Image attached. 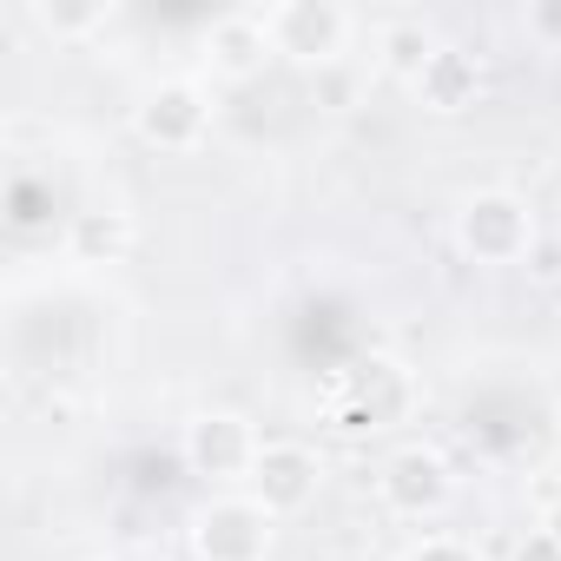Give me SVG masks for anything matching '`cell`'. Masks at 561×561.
Segmentation results:
<instances>
[{
    "mask_svg": "<svg viewBox=\"0 0 561 561\" xmlns=\"http://www.w3.org/2000/svg\"><path fill=\"white\" fill-rule=\"evenodd\" d=\"M541 225H535V205L508 185H476L462 205H456V251L482 271H508L535 251Z\"/></svg>",
    "mask_w": 561,
    "mask_h": 561,
    "instance_id": "1",
    "label": "cell"
},
{
    "mask_svg": "<svg viewBox=\"0 0 561 561\" xmlns=\"http://www.w3.org/2000/svg\"><path fill=\"white\" fill-rule=\"evenodd\" d=\"M271 548H277V515L244 489H218L185 515L192 561H271Z\"/></svg>",
    "mask_w": 561,
    "mask_h": 561,
    "instance_id": "2",
    "label": "cell"
},
{
    "mask_svg": "<svg viewBox=\"0 0 561 561\" xmlns=\"http://www.w3.org/2000/svg\"><path fill=\"white\" fill-rule=\"evenodd\" d=\"M126 126L152 152H198L211 139V126H218V106H211V87L205 80L172 73V80L139 87V100L126 106Z\"/></svg>",
    "mask_w": 561,
    "mask_h": 561,
    "instance_id": "3",
    "label": "cell"
},
{
    "mask_svg": "<svg viewBox=\"0 0 561 561\" xmlns=\"http://www.w3.org/2000/svg\"><path fill=\"white\" fill-rule=\"evenodd\" d=\"M264 27H271L277 60H291L305 73H324V67L351 60V41H357V14L344 0H271Z\"/></svg>",
    "mask_w": 561,
    "mask_h": 561,
    "instance_id": "4",
    "label": "cell"
},
{
    "mask_svg": "<svg viewBox=\"0 0 561 561\" xmlns=\"http://www.w3.org/2000/svg\"><path fill=\"white\" fill-rule=\"evenodd\" d=\"M179 456L198 482L211 489H244L257 456H264V436L244 410H198L185 430H179Z\"/></svg>",
    "mask_w": 561,
    "mask_h": 561,
    "instance_id": "5",
    "label": "cell"
},
{
    "mask_svg": "<svg viewBox=\"0 0 561 561\" xmlns=\"http://www.w3.org/2000/svg\"><path fill=\"white\" fill-rule=\"evenodd\" d=\"M377 502L397 515V522H436L449 515L456 502V469L436 443H397L383 462H377Z\"/></svg>",
    "mask_w": 561,
    "mask_h": 561,
    "instance_id": "6",
    "label": "cell"
},
{
    "mask_svg": "<svg viewBox=\"0 0 561 561\" xmlns=\"http://www.w3.org/2000/svg\"><path fill=\"white\" fill-rule=\"evenodd\" d=\"M416 403V383L397 357H364L337 390H331V430L344 436H364V430H383L397 423L403 410Z\"/></svg>",
    "mask_w": 561,
    "mask_h": 561,
    "instance_id": "7",
    "label": "cell"
},
{
    "mask_svg": "<svg viewBox=\"0 0 561 561\" xmlns=\"http://www.w3.org/2000/svg\"><path fill=\"white\" fill-rule=\"evenodd\" d=\"M318 489H324V456L311 443H298V436H264V456H257L244 495H257L277 522H285V515H305L318 502Z\"/></svg>",
    "mask_w": 561,
    "mask_h": 561,
    "instance_id": "8",
    "label": "cell"
},
{
    "mask_svg": "<svg viewBox=\"0 0 561 561\" xmlns=\"http://www.w3.org/2000/svg\"><path fill=\"white\" fill-rule=\"evenodd\" d=\"M271 60H277L271 27H264V14H251V8L218 14V21L198 34V67H205L218 87H251Z\"/></svg>",
    "mask_w": 561,
    "mask_h": 561,
    "instance_id": "9",
    "label": "cell"
},
{
    "mask_svg": "<svg viewBox=\"0 0 561 561\" xmlns=\"http://www.w3.org/2000/svg\"><path fill=\"white\" fill-rule=\"evenodd\" d=\"M482 93H489V60H482L469 41H443V47L430 54V67L416 73V87H410V100H416L430 119H462V113L482 106Z\"/></svg>",
    "mask_w": 561,
    "mask_h": 561,
    "instance_id": "10",
    "label": "cell"
},
{
    "mask_svg": "<svg viewBox=\"0 0 561 561\" xmlns=\"http://www.w3.org/2000/svg\"><path fill=\"white\" fill-rule=\"evenodd\" d=\"M133 238H139L133 211H119V205H87V211L67 218V238H60V244H67V257H73L80 271H106V264H126Z\"/></svg>",
    "mask_w": 561,
    "mask_h": 561,
    "instance_id": "11",
    "label": "cell"
},
{
    "mask_svg": "<svg viewBox=\"0 0 561 561\" xmlns=\"http://www.w3.org/2000/svg\"><path fill=\"white\" fill-rule=\"evenodd\" d=\"M443 47V34L423 21V14H390V21H377V34H370V54H377V73L383 80H397V87H416V73L430 67V54Z\"/></svg>",
    "mask_w": 561,
    "mask_h": 561,
    "instance_id": "12",
    "label": "cell"
},
{
    "mask_svg": "<svg viewBox=\"0 0 561 561\" xmlns=\"http://www.w3.org/2000/svg\"><path fill=\"white\" fill-rule=\"evenodd\" d=\"M27 27L41 34V41H54V47H80V41H93V34H106L113 21H119V8L113 0H27Z\"/></svg>",
    "mask_w": 561,
    "mask_h": 561,
    "instance_id": "13",
    "label": "cell"
},
{
    "mask_svg": "<svg viewBox=\"0 0 561 561\" xmlns=\"http://www.w3.org/2000/svg\"><path fill=\"white\" fill-rule=\"evenodd\" d=\"M311 93H318V106H324V113H351V106H357V93H364V80L351 73V60H337V67L311 73Z\"/></svg>",
    "mask_w": 561,
    "mask_h": 561,
    "instance_id": "14",
    "label": "cell"
},
{
    "mask_svg": "<svg viewBox=\"0 0 561 561\" xmlns=\"http://www.w3.org/2000/svg\"><path fill=\"white\" fill-rule=\"evenodd\" d=\"M403 561H482V554H476V541H462V535H423V541L403 548Z\"/></svg>",
    "mask_w": 561,
    "mask_h": 561,
    "instance_id": "15",
    "label": "cell"
},
{
    "mask_svg": "<svg viewBox=\"0 0 561 561\" xmlns=\"http://www.w3.org/2000/svg\"><path fill=\"white\" fill-rule=\"evenodd\" d=\"M522 27H528V41H548V47H561V0H535V8L522 14Z\"/></svg>",
    "mask_w": 561,
    "mask_h": 561,
    "instance_id": "16",
    "label": "cell"
},
{
    "mask_svg": "<svg viewBox=\"0 0 561 561\" xmlns=\"http://www.w3.org/2000/svg\"><path fill=\"white\" fill-rule=\"evenodd\" d=\"M508 561H561V541L548 535V528H528L522 541H515V554Z\"/></svg>",
    "mask_w": 561,
    "mask_h": 561,
    "instance_id": "17",
    "label": "cell"
},
{
    "mask_svg": "<svg viewBox=\"0 0 561 561\" xmlns=\"http://www.w3.org/2000/svg\"><path fill=\"white\" fill-rule=\"evenodd\" d=\"M535 528H548V535H554V541H561V502H548V508H541V522H535Z\"/></svg>",
    "mask_w": 561,
    "mask_h": 561,
    "instance_id": "18",
    "label": "cell"
},
{
    "mask_svg": "<svg viewBox=\"0 0 561 561\" xmlns=\"http://www.w3.org/2000/svg\"><path fill=\"white\" fill-rule=\"evenodd\" d=\"M87 561H119V554H87Z\"/></svg>",
    "mask_w": 561,
    "mask_h": 561,
    "instance_id": "19",
    "label": "cell"
},
{
    "mask_svg": "<svg viewBox=\"0 0 561 561\" xmlns=\"http://www.w3.org/2000/svg\"><path fill=\"white\" fill-rule=\"evenodd\" d=\"M554 436H561V410H554Z\"/></svg>",
    "mask_w": 561,
    "mask_h": 561,
    "instance_id": "20",
    "label": "cell"
}]
</instances>
